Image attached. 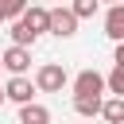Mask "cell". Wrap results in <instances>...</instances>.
Here are the masks:
<instances>
[{
    "instance_id": "13",
    "label": "cell",
    "mask_w": 124,
    "mask_h": 124,
    "mask_svg": "<svg viewBox=\"0 0 124 124\" xmlns=\"http://www.w3.org/2000/svg\"><path fill=\"white\" fill-rule=\"evenodd\" d=\"M108 93H112V97H124V66H112V74H108Z\"/></svg>"
},
{
    "instance_id": "2",
    "label": "cell",
    "mask_w": 124,
    "mask_h": 124,
    "mask_svg": "<svg viewBox=\"0 0 124 124\" xmlns=\"http://www.w3.org/2000/svg\"><path fill=\"white\" fill-rule=\"evenodd\" d=\"M35 85H39L43 93H62V85H66V70H62L58 62H46V66H39Z\"/></svg>"
},
{
    "instance_id": "1",
    "label": "cell",
    "mask_w": 124,
    "mask_h": 124,
    "mask_svg": "<svg viewBox=\"0 0 124 124\" xmlns=\"http://www.w3.org/2000/svg\"><path fill=\"white\" fill-rule=\"evenodd\" d=\"M108 89V78H101L97 70H81L74 78V97H101Z\"/></svg>"
},
{
    "instance_id": "16",
    "label": "cell",
    "mask_w": 124,
    "mask_h": 124,
    "mask_svg": "<svg viewBox=\"0 0 124 124\" xmlns=\"http://www.w3.org/2000/svg\"><path fill=\"white\" fill-rule=\"evenodd\" d=\"M4 101H8V93H4V89H0V105H4Z\"/></svg>"
},
{
    "instance_id": "17",
    "label": "cell",
    "mask_w": 124,
    "mask_h": 124,
    "mask_svg": "<svg viewBox=\"0 0 124 124\" xmlns=\"http://www.w3.org/2000/svg\"><path fill=\"white\" fill-rule=\"evenodd\" d=\"M108 4H112V8H116V4H124V0H108Z\"/></svg>"
},
{
    "instance_id": "11",
    "label": "cell",
    "mask_w": 124,
    "mask_h": 124,
    "mask_svg": "<svg viewBox=\"0 0 124 124\" xmlns=\"http://www.w3.org/2000/svg\"><path fill=\"white\" fill-rule=\"evenodd\" d=\"M101 116H105V124H124V97H108Z\"/></svg>"
},
{
    "instance_id": "7",
    "label": "cell",
    "mask_w": 124,
    "mask_h": 124,
    "mask_svg": "<svg viewBox=\"0 0 124 124\" xmlns=\"http://www.w3.org/2000/svg\"><path fill=\"white\" fill-rule=\"evenodd\" d=\"M23 23H27V27L35 31V35H43V31H50V12H46V8H35V4H31V8H27V16H23Z\"/></svg>"
},
{
    "instance_id": "15",
    "label": "cell",
    "mask_w": 124,
    "mask_h": 124,
    "mask_svg": "<svg viewBox=\"0 0 124 124\" xmlns=\"http://www.w3.org/2000/svg\"><path fill=\"white\" fill-rule=\"evenodd\" d=\"M112 62H116V66H124V43H116V54H112Z\"/></svg>"
},
{
    "instance_id": "3",
    "label": "cell",
    "mask_w": 124,
    "mask_h": 124,
    "mask_svg": "<svg viewBox=\"0 0 124 124\" xmlns=\"http://www.w3.org/2000/svg\"><path fill=\"white\" fill-rule=\"evenodd\" d=\"M78 16H74V8H54L50 12V35H58V39H70V35H78Z\"/></svg>"
},
{
    "instance_id": "8",
    "label": "cell",
    "mask_w": 124,
    "mask_h": 124,
    "mask_svg": "<svg viewBox=\"0 0 124 124\" xmlns=\"http://www.w3.org/2000/svg\"><path fill=\"white\" fill-rule=\"evenodd\" d=\"M19 124H50V108L46 105H23L19 108Z\"/></svg>"
},
{
    "instance_id": "14",
    "label": "cell",
    "mask_w": 124,
    "mask_h": 124,
    "mask_svg": "<svg viewBox=\"0 0 124 124\" xmlns=\"http://www.w3.org/2000/svg\"><path fill=\"white\" fill-rule=\"evenodd\" d=\"M97 4H101V0H74L70 8H74V16H78V19H89V16L97 12Z\"/></svg>"
},
{
    "instance_id": "18",
    "label": "cell",
    "mask_w": 124,
    "mask_h": 124,
    "mask_svg": "<svg viewBox=\"0 0 124 124\" xmlns=\"http://www.w3.org/2000/svg\"><path fill=\"white\" fill-rule=\"evenodd\" d=\"M0 70H4V58H0Z\"/></svg>"
},
{
    "instance_id": "9",
    "label": "cell",
    "mask_w": 124,
    "mask_h": 124,
    "mask_svg": "<svg viewBox=\"0 0 124 124\" xmlns=\"http://www.w3.org/2000/svg\"><path fill=\"white\" fill-rule=\"evenodd\" d=\"M74 112L78 116H101L105 112V97H74Z\"/></svg>"
},
{
    "instance_id": "6",
    "label": "cell",
    "mask_w": 124,
    "mask_h": 124,
    "mask_svg": "<svg viewBox=\"0 0 124 124\" xmlns=\"http://www.w3.org/2000/svg\"><path fill=\"white\" fill-rule=\"evenodd\" d=\"M105 35L116 39V43H124V4H116V8L105 12Z\"/></svg>"
},
{
    "instance_id": "5",
    "label": "cell",
    "mask_w": 124,
    "mask_h": 124,
    "mask_svg": "<svg viewBox=\"0 0 124 124\" xmlns=\"http://www.w3.org/2000/svg\"><path fill=\"white\" fill-rule=\"evenodd\" d=\"M35 89H39V85H35L31 78H12V81L4 85V93H8V101H16L19 108H23V105H31V97H35Z\"/></svg>"
},
{
    "instance_id": "4",
    "label": "cell",
    "mask_w": 124,
    "mask_h": 124,
    "mask_svg": "<svg viewBox=\"0 0 124 124\" xmlns=\"http://www.w3.org/2000/svg\"><path fill=\"white\" fill-rule=\"evenodd\" d=\"M0 58H4V70L12 78H27V66H31V50L27 46H8Z\"/></svg>"
},
{
    "instance_id": "12",
    "label": "cell",
    "mask_w": 124,
    "mask_h": 124,
    "mask_svg": "<svg viewBox=\"0 0 124 124\" xmlns=\"http://www.w3.org/2000/svg\"><path fill=\"white\" fill-rule=\"evenodd\" d=\"M27 0H0V19H23L27 16Z\"/></svg>"
},
{
    "instance_id": "10",
    "label": "cell",
    "mask_w": 124,
    "mask_h": 124,
    "mask_svg": "<svg viewBox=\"0 0 124 124\" xmlns=\"http://www.w3.org/2000/svg\"><path fill=\"white\" fill-rule=\"evenodd\" d=\"M35 39H39V35H35L23 19H16V23H12V46H31Z\"/></svg>"
}]
</instances>
